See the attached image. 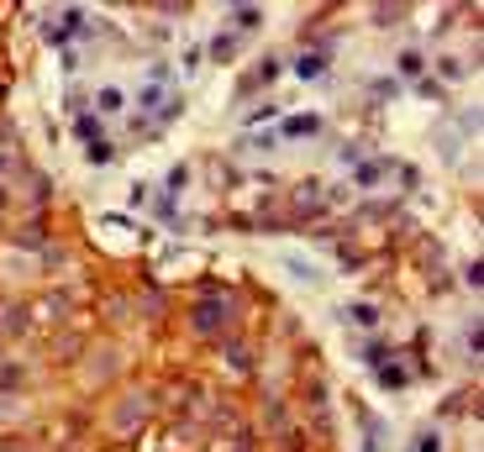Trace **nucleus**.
<instances>
[{
    "label": "nucleus",
    "mask_w": 484,
    "mask_h": 452,
    "mask_svg": "<svg viewBox=\"0 0 484 452\" xmlns=\"http://www.w3.org/2000/svg\"><path fill=\"white\" fill-rule=\"evenodd\" d=\"M316 131H321V116H316V111H305V116H284V121H279V137H284V142L316 137Z\"/></svg>",
    "instance_id": "f257e3e1"
},
{
    "label": "nucleus",
    "mask_w": 484,
    "mask_h": 452,
    "mask_svg": "<svg viewBox=\"0 0 484 452\" xmlns=\"http://www.w3.org/2000/svg\"><path fill=\"white\" fill-rule=\"evenodd\" d=\"M74 137L95 148V142H106V121L101 116H79V121H74Z\"/></svg>",
    "instance_id": "f03ea898"
},
{
    "label": "nucleus",
    "mask_w": 484,
    "mask_h": 452,
    "mask_svg": "<svg viewBox=\"0 0 484 452\" xmlns=\"http://www.w3.org/2000/svg\"><path fill=\"white\" fill-rule=\"evenodd\" d=\"M163 101H169V90H163V79H148L137 90V105H148V111H163Z\"/></svg>",
    "instance_id": "7ed1b4c3"
},
{
    "label": "nucleus",
    "mask_w": 484,
    "mask_h": 452,
    "mask_svg": "<svg viewBox=\"0 0 484 452\" xmlns=\"http://www.w3.org/2000/svg\"><path fill=\"white\" fill-rule=\"evenodd\" d=\"M321 69H326V53H300V58H295V74H300V79H316Z\"/></svg>",
    "instance_id": "20e7f679"
},
{
    "label": "nucleus",
    "mask_w": 484,
    "mask_h": 452,
    "mask_svg": "<svg viewBox=\"0 0 484 452\" xmlns=\"http://www.w3.org/2000/svg\"><path fill=\"white\" fill-rule=\"evenodd\" d=\"M211 58H216V63L237 58V37H232V32H216V37H211Z\"/></svg>",
    "instance_id": "39448f33"
},
{
    "label": "nucleus",
    "mask_w": 484,
    "mask_h": 452,
    "mask_svg": "<svg viewBox=\"0 0 484 452\" xmlns=\"http://www.w3.org/2000/svg\"><path fill=\"white\" fill-rule=\"evenodd\" d=\"M95 105H101V111H106V116H116V111H121V105H127V95H121V90H116V84H106V90H101V95H95Z\"/></svg>",
    "instance_id": "423d86ee"
},
{
    "label": "nucleus",
    "mask_w": 484,
    "mask_h": 452,
    "mask_svg": "<svg viewBox=\"0 0 484 452\" xmlns=\"http://www.w3.org/2000/svg\"><path fill=\"white\" fill-rule=\"evenodd\" d=\"M379 384L384 389H405V368L400 363H379Z\"/></svg>",
    "instance_id": "0eeeda50"
},
{
    "label": "nucleus",
    "mask_w": 484,
    "mask_h": 452,
    "mask_svg": "<svg viewBox=\"0 0 484 452\" xmlns=\"http://www.w3.org/2000/svg\"><path fill=\"white\" fill-rule=\"evenodd\" d=\"M232 21H237L242 32H253V27H263V11H258V6H237V11H232Z\"/></svg>",
    "instance_id": "6e6552de"
},
{
    "label": "nucleus",
    "mask_w": 484,
    "mask_h": 452,
    "mask_svg": "<svg viewBox=\"0 0 484 452\" xmlns=\"http://www.w3.org/2000/svg\"><path fill=\"white\" fill-rule=\"evenodd\" d=\"M411 452H442V437H437L432 426H421V432H416V442H411Z\"/></svg>",
    "instance_id": "1a4fd4ad"
},
{
    "label": "nucleus",
    "mask_w": 484,
    "mask_h": 452,
    "mask_svg": "<svg viewBox=\"0 0 484 452\" xmlns=\"http://www.w3.org/2000/svg\"><path fill=\"white\" fill-rule=\"evenodd\" d=\"M421 63H426V58H421L416 48H405V53H400V74H421Z\"/></svg>",
    "instance_id": "9d476101"
},
{
    "label": "nucleus",
    "mask_w": 484,
    "mask_h": 452,
    "mask_svg": "<svg viewBox=\"0 0 484 452\" xmlns=\"http://www.w3.org/2000/svg\"><path fill=\"white\" fill-rule=\"evenodd\" d=\"M163 184H169V190H184V184H190V169H184V163H179V169H169V179H163Z\"/></svg>",
    "instance_id": "9b49d317"
},
{
    "label": "nucleus",
    "mask_w": 484,
    "mask_h": 452,
    "mask_svg": "<svg viewBox=\"0 0 484 452\" xmlns=\"http://www.w3.org/2000/svg\"><path fill=\"white\" fill-rule=\"evenodd\" d=\"M353 179H358V184H374V179H379V163H363V169L353 174Z\"/></svg>",
    "instance_id": "f8f14e48"
}]
</instances>
